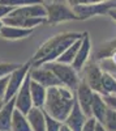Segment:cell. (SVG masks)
Masks as SVG:
<instances>
[{
  "label": "cell",
  "mask_w": 116,
  "mask_h": 131,
  "mask_svg": "<svg viewBox=\"0 0 116 131\" xmlns=\"http://www.w3.org/2000/svg\"><path fill=\"white\" fill-rule=\"evenodd\" d=\"M76 104V91L65 85H56L47 88V97L43 106L46 114L64 122Z\"/></svg>",
  "instance_id": "obj_1"
},
{
  "label": "cell",
  "mask_w": 116,
  "mask_h": 131,
  "mask_svg": "<svg viewBox=\"0 0 116 131\" xmlns=\"http://www.w3.org/2000/svg\"><path fill=\"white\" fill-rule=\"evenodd\" d=\"M83 33L77 31H65L51 37L43 45H40L37 52L31 59V66H40L48 62H55L73 42L82 38Z\"/></svg>",
  "instance_id": "obj_2"
},
{
  "label": "cell",
  "mask_w": 116,
  "mask_h": 131,
  "mask_svg": "<svg viewBox=\"0 0 116 131\" xmlns=\"http://www.w3.org/2000/svg\"><path fill=\"white\" fill-rule=\"evenodd\" d=\"M47 67L54 72L57 79L60 80L61 85H65L68 88L76 91L77 86L80 84V78H78V71L73 67L72 64H67V63H61V62H48L45 63Z\"/></svg>",
  "instance_id": "obj_3"
},
{
  "label": "cell",
  "mask_w": 116,
  "mask_h": 131,
  "mask_svg": "<svg viewBox=\"0 0 116 131\" xmlns=\"http://www.w3.org/2000/svg\"><path fill=\"white\" fill-rule=\"evenodd\" d=\"M47 9V23L50 24H56L63 23V21H69V20H78L75 9L69 8L68 5L57 3V2H50L45 3Z\"/></svg>",
  "instance_id": "obj_4"
},
{
  "label": "cell",
  "mask_w": 116,
  "mask_h": 131,
  "mask_svg": "<svg viewBox=\"0 0 116 131\" xmlns=\"http://www.w3.org/2000/svg\"><path fill=\"white\" fill-rule=\"evenodd\" d=\"M30 68H31V62H27L25 64H21L20 67H17L9 75V80H8L7 91H5V96H4V102L12 100V98L17 94L18 89L21 88V85L24 84L26 76L29 75Z\"/></svg>",
  "instance_id": "obj_5"
},
{
  "label": "cell",
  "mask_w": 116,
  "mask_h": 131,
  "mask_svg": "<svg viewBox=\"0 0 116 131\" xmlns=\"http://www.w3.org/2000/svg\"><path fill=\"white\" fill-rule=\"evenodd\" d=\"M83 71V80H85L90 88L104 96V91H103V85H102V75H103V70L100 68L99 63L90 60L85 64V67L82 68Z\"/></svg>",
  "instance_id": "obj_6"
},
{
  "label": "cell",
  "mask_w": 116,
  "mask_h": 131,
  "mask_svg": "<svg viewBox=\"0 0 116 131\" xmlns=\"http://www.w3.org/2000/svg\"><path fill=\"white\" fill-rule=\"evenodd\" d=\"M30 78L38 81L46 88H51V86H56L61 85L60 80L57 79V76L52 72L46 64H40V66H31V68L29 71Z\"/></svg>",
  "instance_id": "obj_7"
},
{
  "label": "cell",
  "mask_w": 116,
  "mask_h": 131,
  "mask_svg": "<svg viewBox=\"0 0 116 131\" xmlns=\"http://www.w3.org/2000/svg\"><path fill=\"white\" fill-rule=\"evenodd\" d=\"M113 7H115L113 2L104 0V2L97 3V4H78V5L73 7V9H75L78 20H85L91 16H95V15H102V13L110 12Z\"/></svg>",
  "instance_id": "obj_8"
},
{
  "label": "cell",
  "mask_w": 116,
  "mask_h": 131,
  "mask_svg": "<svg viewBox=\"0 0 116 131\" xmlns=\"http://www.w3.org/2000/svg\"><path fill=\"white\" fill-rule=\"evenodd\" d=\"M94 94H95V92L82 79L77 86V89H76V101L80 105V107L82 109V112L88 117H93L91 115V104H93Z\"/></svg>",
  "instance_id": "obj_9"
},
{
  "label": "cell",
  "mask_w": 116,
  "mask_h": 131,
  "mask_svg": "<svg viewBox=\"0 0 116 131\" xmlns=\"http://www.w3.org/2000/svg\"><path fill=\"white\" fill-rule=\"evenodd\" d=\"M30 80H31L30 75H27L24 84L21 85L17 94L14 96L16 109L24 114H27L29 110L33 107V98H31V92H30Z\"/></svg>",
  "instance_id": "obj_10"
},
{
  "label": "cell",
  "mask_w": 116,
  "mask_h": 131,
  "mask_svg": "<svg viewBox=\"0 0 116 131\" xmlns=\"http://www.w3.org/2000/svg\"><path fill=\"white\" fill-rule=\"evenodd\" d=\"M90 54H91V41H90V36L89 33L85 31L83 33V37H82V42H81V46L77 51V55L73 60L72 66L75 67L78 72L82 71V68L85 67V64L89 62L90 58Z\"/></svg>",
  "instance_id": "obj_11"
},
{
  "label": "cell",
  "mask_w": 116,
  "mask_h": 131,
  "mask_svg": "<svg viewBox=\"0 0 116 131\" xmlns=\"http://www.w3.org/2000/svg\"><path fill=\"white\" fill-rule=\"evenodd\" d=\"M8 16H12V17H46L47 18V9H46L45 3H38V4L14 8Z\"/></svg>",
  "instance_id": "obj_12"
},
{
  "label": "cell",
  "mask_w": 116,
  "mask_h": 131,
  "mask_svg": "<svg viewBox=\"0 0 116 131\" xmlns=\"http://www.w3.org/2000/svg\"><path fill=\"white\" fill-rule=\"evenodd\" d=\"M88 118H89V117L82 112V109L80 107V105H78L77 101H76L75 106H73V109L70 110V113L68 114L67 119L64 121V123H67L73 131H81V130H82V126L85 125V122H86Z\"/></svg>",
  "instance_id": "obj_13"
},
{
  "label": "cell",
  "mask_w": 116,
  "mask_h": 131,
  "mask_svg": "<svg viewBox=\"0 0 116 131\" xmlns=\"http://www.w3.org/2000/svg\"><path fill=\"white\" fill-rule=\"evenodd\" d=\"M31 131H46V112L42 107L33 106L26 114Z\"/></svg>",
  "instance_id": "obj_14"
},
{
  "label": "cell",
  "mask_w": 116,
  "mask_h": 131,
  "mask_svg": "<svg viewBox=\"0 0 116 131\" xmlns=\"http://www.w3.org/2000/svg\"><path fill=\"white\" fill-rule=\"evenodd\" d=\"M14 110H16V102L13 97L12 100L4 102V105L0 109V131H10Z\"/></svg>",
  "instance_id": "obj_15"
},
{
  "label": "cell",
  "mask_w": 116,
  "mask_h": 131,
  "mask_svg": "<svg viewBox=\"0 0 116 131\" xmlns=\"http://www.w3.org/2000/svg\"><path fill=\"white\" fill-rule=\"evenodd\" d=\"M34 29H27V28H21V26H13V25H5L3 26L0 31V37H3L9 41H16V39H22L29 37Z\"/></svg>",
  "instance_id": "obj_16"
},
{
  "label": "cell",
  "mask_w": 116,
  "mask_h": 131,
  "mask_svg": "<svg viewBox=\"0 0 116 131\" xmlns=\"http://www.w3.org/2000/svg\"><path fill=\"white\" fill-rule=\"evenodd\" d=\"M107 110H108V105H107L106 101H104L103 94L95 92L94 98H93V104H91V115L95 118L98 122L103 123L104 118H106Z\"/></svg>",
  "instance_id": "obj_17"
},
{
  "label": "cell",
  "mask_w": 116,
  "mask_h": 131,
  "mask_svg": "<svg viewBox=\"0 0 116 131\" xmlns=\"http://www.w3.org/2000/svg\"><path fill=\"white\" fill-rule=\"evenodd\" d=\"M30 92H31V98H33V106L35 107H42L43 109L46 97H47V88L39 84L38 81L30 80Z\"/></svg>",
  "instance_id": "obj_18"
},
{
  "label": "cell",
  "mask_w": 116,
  "mask_h": 131,
  "mask_svg": "<svg viewBox=\"0 0 116 131\" xmlns=\"http://www.w3.org/2000/svg\"><path fill=\"white\" fill-rule=\"evenodd\" d=\"M115 52H116V39L104 42V43H102V45L97 49V51L94 52L93 60L97 62V63H99L100 60L112 58V55H113Z\"/></svg>",
  "instance_id": "obj_19"
},
{
  "label": "cell",
  "mask_w": 116,
  "mask_h": 131,
  "mask_svg": "<svg viewBox=\"0 0 116 131\" xmlns=\"http://www.w3.org/2000/svg\"><path fill=\"white\" fill-rule=\"evenodd\" d=\"M10 131H31V127H30V123L27 121L26 114L21 113L20 110H17V109L13 113Z\"/></svg>",
  "instance_id": "obj_20"
},
{
  "label": "cell",
  "mask_w": 116,
  "mask_h": 131,
  "mask_svg": "<svg viewBox=\"0 0 116 131\" xmlns=\"http://www.w3.org/2000/svg\"><path fill=\"white\" fill-rule=\"evenodd\" d=\"M83 37V36H82ZM81 42H82V38H80V39H77L76 42H73L72 45L61 54V55L59 57V59H57V62H61V63H67V64H72L73 63V60H75V58H76V55H77V51H78V49H80V46H81Z\"/></svg>",
  "instance_id": "obj_21"
},
{
  "label": "cell",
  "mask_w": 116,
  "mask_h": 131,
  "mask_svg": "<svg viewBox=\"0 0 116 131\" xmlns=\"http://www.w3.org/2000/svg\"><path fill=\"white\" fill-rule=\"evenodd\" d=\"M102 85H103L104 96L106 94H116V76L113 73L103 71Z\"/></svg>",
  "instance_id": "obj_22"
},
{
  "label": "cell",
  "mask_w": 116,
  "mask_h": 131,
  "mask_svg": "<svg viewBox=\"0 0 116 131\" xmlns=\"http://www.w3.org/2000/svg\"><path fill=\"white\" fill-rule=\"evenodd\" d=\"M103 125L107 128V131H116V110L111 109L110 106L106 113V118H104Z\"/></svg>",
  "instance_id": "obj_23"
},
{
  "label": "cell",
  "mask_w": 116,
  "mask_h": 131,
  "mask_svg": "<svg viewBox=\"0 0 116 131\" xmlns=\"http://www.w3.org/2000/svg\"><path fill=\"white\" fill-rule=\"evenodd\" d=\"M38 3H45L43 0H0V4L9 5L13 8L24 7V5H31V4H38Z\"/></svg>",
  "instance_id": "obj_24"
},
{
  "label": "cell",
  "mask_w": 116,
  "mask_h": 131,
  "mask_svg": "<svg viewBox=\"0 0 116 131\" xmlns=\"http://www.w3.org/2000/svg\"><path fill=\"white\" fill-rule=\"evenodd\" d=\"M20 66L21 64H17V63H2L0 62V78L10 75Z\"/></svg>",
  "instance_id": "obj_25"
},
{
  "label": "cell",
  "mask_w": 116,
  "mask_h": 131,
  "mask_svg": "<svg viewBox=\"0 0 116 131\" xmlns=\"http://www.w3.org/2000/svg\"><path fill=\"white\" fill-rule=\"evenodd\" d=\"M61 123L63 122L57 121L54 117L46 114V131H60Z\"/></svg>",
  "instance_id": "obj_26"
},
{
  "label": "cell",
  "mask_w": 116,
  "mask_h": 131,
  "mask_svg": "<svg viewBox=\"0 0 116 131\" xmlns=\"http://www.w3.org/2000/svg\"><path fill=\"white\" fill-rule=\"evenodd\" d=\"M97 123H98V121H97L95 118H94V117H89L86 119L85 125L82 126V130L81 131H95Z\"/></svg>",
  "instance_id": "obj_27"
},
{
  "label": "cell",
  "mask_w": 116,
  "mask_h": 131,
  "mask_svg": "<svg viewBox=\"0 0 116 131\" xmlns=\"http://www.w3.org/2000/svg\"><path fill=\"white\" fill-rule=\"evenodd\" d=\"M8 80H9V75L4 76V78H0V100H4L7 85H8Z\"/></svg>",
  "instance_id": "obj_28"
},
{
  "label": "cell",
  "mask_w": 116,
  "mask_h": 131,
  "mask_svg": "<svg viewBox=\"0 0 116 131\" xmlns=\"http://www.w3.org/2000/svg\"><path fill=\"white\" fill-rule=\"evenodd\" d=\"M103 98L111 109L116 110V94H106V96H103Z\"/></svg>",
  "instance_id": "obj_29"
},
{
  "label": "cell",
  "mask_w": 116,
  "mask_h": 131,
  "mask_svg": "<svg viewBox=\"0 0 116 131\" xmlns=\"http://www.w3.org/2000/svg\"><path fill=\"white\" fill-rule=\"evenodd\" d=\"M104 0H69L70 5H78V4H97V3H102Z\"/></svg>",
  "instance_id": "obj_30"
},
{
  "label": "cell",
  "mask_w": 116,
  "mask_h": 131,
  "mask_svg": "<svg viewBox=\"0 0 116 131\" xmlns=\"http://www.w3.org/2000/svg\"><path fill=\"white\" fill-rule=\"evenodd\" d=\"M13 9H14L13 7L4 5V4H0V20H3L4 17H7L10 12H12Z\"/></svg>",
  "instance_id": "obj_31"
},
{
  "label": "cell",
  "mask_w": 116,
  "mask_h": 131,
  "mask_svg": "<svg viewBox=\"0 0 116 131\" xmlns=\"http://www.w3.org/2000/svg\"><path fill=\"white\" fill-rule=\"evenodd\" d=\"M95 131H107V128L104 127V125H103V123L98 122V123H97V127H95Z\"/></svg>",
  "instance_id": "obj_32"
},
{
  "label": "cell",
  "mask_w": 116,
  "mask_h": 131,
  "mask_svg": "<svg viewBox=\"0 0 116 131\" xmlns=\"http://www.w3.org/2000/svg\"><path fill=\"white\" fill-rule=\"evenodd\" d=\"M60 131H73L67 123H64V122H63L61 123V126H60Z\"/></svg>",
  "instance_id": "obj_33"
},
{
  "label": "cell",
  "mask_w": 116,
  "mask_h": 131,
  "mask_svg": "<svg viewBox=\"0 0 116 131\" xmlns=\"http://www.w3.org/2000/svg\"><path fill=\"white\" fill-rule=\"evenodd\" d=\"M110 15H111V17L115 20V23H116V9H113V10H110Z\"/></svg>",
  "instance_id": "obj_34"
},
{
  "label": "cell",
  "mask_w": 116,
  "mask_h": 131,
  "mask_svg": "<svg viewBox=\"0 0 116 131\" xmlns=\"http://www.w3.org/2000/svg\"><path fill=\"white\" fill-rule=\"evenodd\" d=\"M3 26H4V23H3V20H0V31H2Z\"/></svg>",
  "instance_id": "obj_35"
},
{
  "label": "cell",
  "mask_w": 116,
  "mask_h": 131,
  "mask_svg": "<svg viewBox=\"0 0 116 131\" xmlns=\"http://www.w3.org/2000/svg\"><path fill=\"white\" fill-rule=\"evenodd\" d=\"M3 105H4V100H0V109H2Z\"/></svg>",
  "instance_id": "obj_36"
},
{
  "label": "cell",
  "mask_w": 116,
  "mask_h": 131,
  "mask_svg": "<svg viewBox=\"0 0 116 131\" xmlns=\"http://www.w3.org/2000/svg\"><path fill=\"white\" fill-rule=\"evenodd\" d=\"M45 3H50V2H52V0H43Z\"/></svg>",
  "instance_id": "obj_37"
},
{
  "label": "cell",
  "mask_w": 116,
  "mask_h": 131,
  "mask_svg": "<svg viewBox=\"0 0 116 131\" xmlns=\"http://www.w3.org/2000/svg\"><path fill=\"white\" fill-rule=\"evenodd\" d=\"M115 76H116V75H115Z\"/></svg>",
  "instance_id": "obj_38"
}]
</instances>
